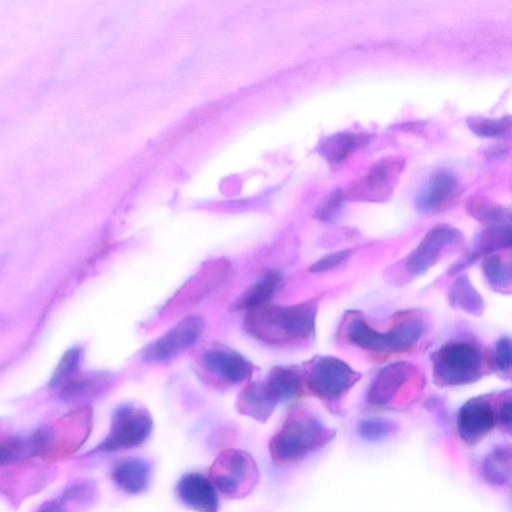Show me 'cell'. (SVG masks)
<instances>
[{"instance_id":"1","label":"cell","mask_w":512,"mask_h":512,"mask_svg":"<svg viewBox=\"0 0 512 512\" xmlns=\"http://www.w3.org/2000/svg\"><path fill=\"white\" fill-rule=\"evenodd\" d=\"M317 310L316 300L288 306L267 304L247 312L244 328L269 344L304 340L315 332Z\"/></svg>"},{"instance_id":"2","label":"cell","mask_w":512,"mask_h":512,"mask_svg":"<svg viewBox=\"0 0 512 512\" xmlns=\"http://www.w3.org/2000/svg\"><path fill=\"white\" fill-rule=\"evenodd\" d=\"M335 431L325 426L310 411H291L269 442V453L275 465L295 464L332 440Z\"/></svg>"},{"instance_id":"3","label":"cell","mask_w":512,"mask_h":512,"mask_svg":"<svg viewBox=\"0 0 512 512\" xmlns=\"http://www.w3.org/2000/svg\"><path fill=\"white\" fill-rule=\"evenodd\" d=\"M423 333L418 318H407L385 332L369 325L360 316H351L345 324V337L355 346L375 353L406 352L412 349Z\"/></svg>"},{"instance_id":"4","label":"cell","mask_w":512,"mask_h":512,"mask_svg":"<svg viewBox=\"0 0 512 512\" xmlns=\"http://www.w3.org/2000/svg\"><path fill=\"white\" fill-rule=\"evenodd\" d=\"M485 368L480 348L468 341H451L432 355L435 381L441 386H463L478 381Z\"/></svg>"},{"instance_id":"5","label":"cell","mask_w":512,"mask_h":512,"mask_svg":"<svg viewBox=\"0 0 512 512\" xmlns=\"http://www.w3.org/2000/svg\"><path fill=\"white\" fill-rule=\"evenodd\" d=\"M208 478L225 498L241 499L254 490L260 472L256 461L247 451L226 449L211 464Z\"/></svg>"},{"instance_id":"6","label":"cell","mask_w":512,"mask_h":512,"mask_svg":"<svg viewBox=\"0 0 512 512\" xmlns=\"http://www.w3.org/2000/svg\"><path fill=\"white\" fill-rule=\"evenodd\" d=\"M153 431L149 411L134 403L119 406L113 413L107 436L91 453L134 449L144 444Z\"/></svg>"},{"instance_id":"7","label":"cell","mask_w":512,"mask_h":512,"mask_svg":"<svg viewBox=\"0 0 512 512\" xmlns=\"http://www.w3.org/2000/svg\"><path fill=\"white\" fill-rule=\"evenodd\" d=\"M303 376L312 393L325 400L341 398L361 378L349 364L333 356L313 358Z\"/></svg>"},{"instance_id":"8","label":"cell","mask_w":512,"mask_h":512,"mask_svg":"<svg viewBox=\"0 0 512 512\" xmlns=\"http://www.w3.org/2000/svg\"><path fill=\"white\" fill-rule=\"evenodd\" d=\"M404 167L403 160L388 158L379 161L368 172L353 182L346 192L345 199L353 201H384L395 186Z\"/></svg>"},{"instance_id":"9","label":"cell","mask_w":512,"mask_h":512,"mask_svg":"<svg viewBox=\"0 0 512 512\" xmlns=\"http://www.w3.org/2000/svg\"><path fill=\"white\" fill-rule=\"evenodd\" d=\"M203 321L198 316H187L150 343L142 357L147 362H162L175 357L192 346L200 337Z\"/></svg>"},{"instance_id":"10","label":"cell","mask_w":512,"mask_h":512,"mask_svg":"<svg viewBox=\"0 0 512 512\" xmlns=\"http://www.w3.org/2000/svg\"><path fill=\"white\" fill-rule=\"evenodd\" d=\"M461 239V232L453 226L447 224L434 226L409 254L406 260L407 272L413 276L425 273L435 265L446 247Z\"/></svg>"},{"instance_id":"11","label":"cell","mask_w":512,"mask_h":512,"mask_svg":"<svg viewBox=\"0 0 512 512\" xmlns=\"http://www.w3.org/2000/svg\"><path fill=\"white\" fill-rule=\"evenodd\" d=\"M496 425V406L488 397H473L459 410L457 429L460 438L467 444L481 441Z\"/></svg>"},{"instance_id":"12","label":"cell","mask_w":512,"mask_h":512,"mask_svg":"<svg viewBox=\"0 0 512 512\" xmlns=\"http://www.w3.org/2000/svg\"><path fill=\"white\" fill-rule=\"evenodd\" d=\"M416 375V367L406 361L385 365L377 372L367 389V402L376 406L387 405Z\"/></svg>"},{"instance_id":"13","label":"cell","mask_w":512,"mask_h":512,"mask_svg":"<svg viewBox=\"0 0 512 512\" xmlns=\"http://www.w3.org/2000/svg\"><path fill=\"white\" fill-rule=\"evenodd\" d=\"M175 495L184 506L195 512H218L217 490L208 476L202 473L182 475L176 484Z\"/></svg>"},{"instance_id":"14","label":"cell","mask_w":512,"mask_h":512,"mask_svg":"<svg viewBox=\"0 0 512 512\" xmlns=\"http://www.w3.org/2000/svg\"><path fill=\"white\" fill-rule=\"evenodd\" d=\"M229 262L223 259H216L207 262L193 278L187 282L181 290L169 302L170 308L180 305L194 304L201 298L211 293L229 275Z\"/></svg>"},{"instance_id":"15","label":"cell","mask_w":512,"mask_h":512,"mask_svg":"<svg viewBox=\"0 0 512 512\" xmlns=\"http://www.w3.org/2000/svg\"><path fill=\"white\" fill-rule=\"evenodd\" d=\"M204 366L228 383H240L251 377L254 366L239 352L227 347H211L202 357Z\"/></svg>"},{"instance_id":"16","label":"cell","mask_w":512,"mask_h":512,"mask_svg":"<svg viewBox=\"0 0 512 512\" xmlns=\"http://www.w3.org/2000/svg\"><path fill=\"white\" fill-rule=\"evenodd\" d=\"M510 246V225L488 226L479 234L472 248L467 252V254L450 267L449 274H457L479 258H483L486 255L496 253L502 249L510 248Z\"/></svg>"},{"instance_id":"17","label":"cell","mask_w":512,"mask_h":512,"mask_svg":"<svg viewBox=\"0 0 512 512\" xmlns=\"http://www.w3.org/2000/svg\"><path fill=\"white\" fill-rule=\"evenodd\" d=\"M458 181L449 172L441 171L434 174L416 199L418 210L423 213H434L446 208L457 197Z\"/></svg>"},{"instance_id":"18","label":"cell","mask_w":512,"mask_h":512,"mask_svg":"<svg viewBox=\"0 0 512 512\" xmlns=\"http://www.w3.org/2000/svg\"><path fill=\"white\" fill-rule=\"evenodd\" d=\"M152 475L150 462L142 457H128L117 462L111 470L115 485L129 495L147 490Z\"/></svg>"},{"instance_id":"19","label":"cell","mask_w":512,"mask_h":512,"mask_svg":"<svg viewBox=\"0 0 512 512\" xmlns=\"http://www.w3.org/2000/svg\"><path fill=\"white\" fill-rule=\"evenodd\" d=\"M304 381L302 372L294 366H275L262 381L268 394L277 402L295 397Z\"/></svg>"},{"instance_id":"20","label":"cell","mask_w":512,"mask_h":512,"mask_svg":"<svg viewBox=\"0 0 512 512\" xmlns=\"http://www.w3.org/2000/svg\"><path fill=\"white\" fill-rule=\"evenodd\" d=\"M278 404L268 394L263 382L248 384L237 399L238 411L259 422H266Z\"/></svg>"},{"instance_id":"21","label":"cell","mask_w":512,"mask_h":512,"mask_svg":"<svg viewBox=\"0 0 512 512\" xmlns=\"http://www.w3.org/2000/svg\"><path fill=\"white\" fill-rule=\"evenodd\" d=\"M282 281L281 275L276 271L264 273L240 298L236 301L237 309L247 311L269 304Z\"/></svg>"},{"instance_id":"22","label":"cell","mask_w":512,"mask_h":512,"mask_svg":"<svg viewBox=\"0 0 512 512\" xmlns=\"http://www.w3.org/2000/svg\"><path fill=\"white\" fill-rule=\"evenodd\" d=\"M451 306L470 315L480 316L485 309L481 294L475 289L466 274L457 276L448 292Z\"/></svg>"},{"instance_id":"23","label":"cell","mask_w":512,"mask_h":512,"mask_svg":"<svg viewBox=\"0 0 512 512\" xmlns=\"http://www.w3.org/2000/svg\"><path fill=\"white\" fill-rule=\"evenodd\" d=\"M512 453L510 445L492 449L482 463V474L487 482L495 486L509 484L511 478Z\"/></svg>"},{"instance_id":"24","label":"cell","mask_w":512,"mask_h":512,"mask_svg":"<svg viewBox=\"0 0 512 512\" xmlns=\"http://www.w3.org/2000/svg\"><path fill=\"white\" fill-rule=\"evenodd\" d=\"M367 141V135L337 133L324 139L320 144V153L329 163L338 164L346 160L357 148L366 145Z\"/></svg>"},{"instance_id":"25","label":"cell","mask_w":512,"mask_h":512,"mask_svg":"<svg viewBox=\"0 0 512 512\" xmlns=\"http://www.w3.org/2000/svg\"><path fill=\"white\" fill-rule=\"evenodd\" d=\"M32 457H39L38 443L34 433L25 438L18 436L0 437V467Z\"/></svg>"},{"instance_id":"26","label":"cell","mask_w":512,"mask_h":512,"mask_svg":"<svg viewBox=\"0 0 512 512\" xmlns=\"http://www.w3.org/2000/svg\"><path fill=\"white\" fill-rule=\"evenodd\" d=\"M466 209L472 217L487 227L510 225V209L483 196L471 197L467 202Z\"/></svg>"},{"instance_id":"27","label":"cell","mask_w":512,"mask_h":512,"mask_svg":"<svg viewBox=\"0 0 512 512\" xmlns=\"http://www.w3.org/2000/svg\"><path fill=\"white\" fill-rule=\"evenodd\" d=\"M482 272L489 285L499 292H510L512 272L510 263L503 261L501 256L492 253L483 257Z\"/></svg>"},{"instance_id":"28","label":"cell","mask_w":512,"mask_h":512,"mask_svg":"<svg viewBox=\"0 0 512 512\" xmlns=\"http://www.w3.org/2000/svg\"><path fill=\"white\" fill-rule=\"evenodd\" d=\"M82 352L79 348H71L62 357L53 377L50 386L61 391L68 384L80 376Z\"/></svg>"},{"instance_id":"29","label":"cell","mask_w":512,"mask_h":512,"mask_svg":"<svg viewBox=\"0 0 512 512\" xmlns=\"http://www.w3.org/2000/svg\"><path fill=\"white\" fill-rule=\"evenodd\" d=\"M397 428V424L392 420L370 417L359 422L357 431L367 441H380L394 434Z\"/></svg>"},{"instance_id":"30","label":"cell","mask_w":512,"mask_h":512,"mask_svg":"<svg viewBox=\"0 0 512 512\" xmlns=\"http://www.w3.org/2000/svg\"><path fill=\"white\" fill-rule=\"evenodd\" d=\"M470 130L481 137H498L509 132L511 127L510 116L500 119L472 117L467 120Z\"/></svg>"},{"instance_id":"31","label":"cell","mask_w":512,"mask_h":512,"mask_svg":"<svg viewBox=\"0 0 512 512\" xmlns=\"http://www.w3.org/2000/svg\"><path fill=\"white\" fill-rule=\"evenodd\" d=\"M344 199V192L341 190L333 191L320 203L315 212V217L322 222L333 221L340 213Z\"/></svg>"},{"instance_id":"32","label":"cell","mask_w":512,"mask_h":512,"mask_svg":"<svg viewBox=\"0 0 512 512\" xmlns=\"http://www.w3.org/2000/svg\"><path fill=\"white\" fill-rule=\"evenodd\" d=\"M350 254L351 252L348 249L329 253L315 261L309 269L313 273H323L330 271L345 263L349 259Z\"/></svg>"},{"instance_id":"33","label":"cell","mask_w":512,"mask_h":512,"mask_svg":"<svg viewBox=\"0 0 512 512\" xmlns=\"http://www.w3.org/2000/svg\"><path fill=\"white\" fill-rule=\"evenodd\" d=\"M494 363L501 372L510 373L512 361L509 337H502L497 341L494 350Z\"/></svg>"},{"instance_id":"34","label":"cell","mask_w":512,"mask_h":512,"mask_svg":"<svg viewBox=\"0 0 512 512\" xmlns=\"http://www.w3.org/2000/svg\"><path fill=\"white\" fill-rule=\"evenodd\" d=\"M497 425L503 431L510 432L511 430V397L510 391L508 395H503L496 405Z\"/></svg>"},{"instance_id":"35","label":"cell","mask_w":512,"mask_h":512,"mask_svg":"<svg viewBox=\"0 0 512 512\" xmlns=\"http://www.w3.org/2000/svg\"><path fill=\"white\" fill-rule=\"evenodd\" d=\"M36 512H69L62 498L43 504Z\"/></svg>"}]
</instances>
